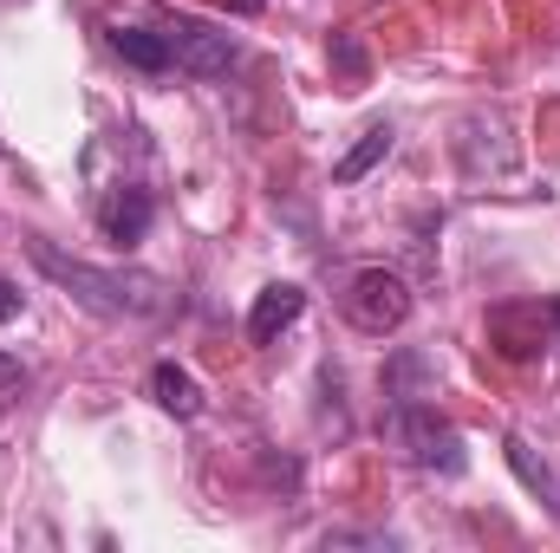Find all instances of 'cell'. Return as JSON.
Segmentation results:
<instances>
[{"instance_id": "obj_1", "label": "cell", "mask_w": 560, "mask_h": 553, "mask_svg": "<svg viewBox=\"0 0 560 553\" xmlns=\"http://www.w3.org/2000/svg\"><path fill=\"white\" fill-rule=\"evenodd\" d=\"M26 255H33V268L52 286H66L98 319H163L170 313V280L143 274V268H92V261L59 255L52 242H26Z\"/></svg>"}, {"instance_id": "obj_2", "label": "cell", "mask_w": 560, "mask_h": 553, "mask_svg": "<svg viewBox=\"0 0 560 553\" xmlns=\"http://www.w3.org/2000/svg\"><path fill=\"white\" fill-rule=\"evenodd\" d=\"M385 443L411 462V469H430V475H463V430L450 423V416H436L430 404L418 398H398L392 411H385Z\"/></svg>"}, {"instance_id": "obj_3", "label": "cell", "mask_w": 560, "mask_h": 553, "mask_svg": "<svg viewBox=\"0 0 560 553\" xmlns=\"http://www.w3.org/2000/svg\"><path fill=\"white\" fill-rule=\"evenodd\" d=\"M339 313H346L359 332L385 339V332H398V326L411 319V286H405V274H392V268H359V274H346Z\"/></svg>"}, {"instance_id": "obj_4", "label": "cell", "mask_w": 560, "mask_h": 553, "mask_svg": "<svg viewBox=\"0 0 560 553\" xmlns=\"http://www.w3.org/2000/svg\"><path fill=\"white\" fill-rule=\"evenodd\" d=\"M163 46H170V66L189 72V79H222V72L242 59L235 33H222V26H209V20H196V13L163 20Z\"/></svg>"}, {"instance_id": "obj_5", "label": "cell", "mask_w": 560, "mask_h": 553, "mask_svg": "<svg viewBox=\"0 0 560 553\" xmlns=\"http://www.w3.org/2000/svg\"><path fill=\"white\" fill-rule=\"evenodd\" d=\"M150 222H156V196H150V189H138V183L105 189V202H98V228H105V242L138 248L143 235H150Z\"/></svg>"}, {"instance_id": "obj_6", "label": "cell", "mask_w": 560, "mask_h": 553, "mask_svg": "<svg viewBox=\"0 0 560 553\" xmlns=\"http://www.w3.org/2000/svg\"><path fill=\"white\" fill-rule=\"evenodd\" d=\"M300 313H306V293H300L293 280L261 286V293H255V306H248V339H255V345H275V339L293 326V319H300Z\"/></svg>"}, {"instance_id": "obj_7", "label": "cell", "mask_w": 560, "mask_h": 553, "mask_svg": "<svg viewBox=\"0 0 560 553\" xmlns=\"http://www.w3.org/2000/svg\"><path fill=\"white\" fill-rule=\"evenodd\" d=\"M150 398H156V411H170L176 423H189V416H202V385L176 365V358H163V365H150Z\"/></svg>"}, {"instance_id": "obj_8", "label": "cell", "mask_w": 560, "mask_h": 553, "mask_svg": "<svg viewBox=\"0 0 560 553\" xmlns=\"http://www.w3.org/2000/svg\"><path fill=\"white\" fill-rule=\"evenodd\" d=\"M112 52L138 72H176L170 46H163V26H112Z\"/></svg>"}, {"instance_id": "obj_9", "label": "cell", "mask_w": 560, "mask_h": 553, "mask_svg": "<svg viewBox=\"0 0 560 553\" xmlns=\"http://www.w3.org/2000/svg\"><path fill=\"white\" fill-rule=\"evenodd\" d=\"M385 156H392V125H372L365 138H359L346 156H339V163H332V183H339V189H352V183H365Z\"/></svg>"}, {"instance_id": "obj_10", "label": "cell", "mask_w": 560, "mask_h": 553, "mask_svg": "<svg viewBox=\"0 0 560 553\" xmlns=\"http://www.w3.org/2000/svg\"><path fill=\"white\" fill-rule=\"evenodd\" d=\"M502 449H509V469H515L535 495H548V508H555V521H560V482H555V469H548V462H535V449H528L522 436H509Z\"/></svg>"}, {"instance_id": "obj_11", "label": "cell", "mask_w": 560, "mask_h": 553, "mask_svg": "<svg viewBox=\"0 0 560 553\" xmlns=\"http://www.w3.org/2000/svg\"><path fill=\"white\" fill-rule=\"evenodd\" d=\"M26 385H33V372H26L13 352H0V411H13V404L26 398Z\"/></svg>"}, {"instance_id": "obj_12", "label": "cell", "mask_w": 560, "mask_h": 553, "mask_svg": "<svg viewBox=\"0 0 560 553\" xmlns=\"http://www.w3.org/2000/svg\"><path fill=\"white\" fill-rule=\"evenodd\" d=\"M20 313H26V293H20V280L0 274V326H13Z\"/></svg>"}, {"instance_id": "obj_13", "label": "cell", "mask_w": 560, "mask_h": 553, "mask_svg": "<svg viewBox=\"0 0 560 553\" xmlns=\"http://www.w3.org/2000/svg\"><path fill=\"white\" fill-rule=\"evenodd\" d=\"M332 59H339V72H352V79L365 72V52H359L352 39H332Z\"/></svg>"}]
</instances>
